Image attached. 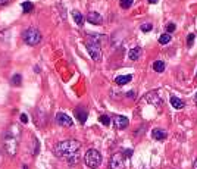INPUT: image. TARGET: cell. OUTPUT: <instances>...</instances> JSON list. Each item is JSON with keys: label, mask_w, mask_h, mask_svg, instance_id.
Wrapping results in <instances>:
<instances>
[{"label": "cell", "mask_w": 197, "mask_h": 169, "mask_svg": "<svg viewBox=\"0 0 197 169\" xmlns=\"http://www.w3.org/2000/svg\"><path fill=\"white\" fill-rule=\"evenodd\" d=\"M79 149H81V144L79 141L77 140H63L59 141L53 152H55V156L59 159H65L69 165H75L78 163L79 160Z\"/></svg>", "instance_id": "1"}, {"label": "cell", "mask_w": 197, "mask_h": 169, "mask_svg": "<svg viewBox=\"0 0 197 169\" xmlns=\"http://www.w3.org/2000/svg\"><path fill=\"white\" fill-rule=\"evenodd\" d=\"M19 138H21V130L18 125H11L6 130L3 135V147L5 152L9 156H15L18 153V146H19Z\"/></svg>", "instance_id": "2"}, {"label": "cell", "mask_w": 197, "mask_h": 169, "mask_svg": "<svg viewBox=\"0 0 197 169\" xmlns=\"http://www.w3.org/2000/svg\"><path fill=\"white\" fill-rule=\"evenodd\" d=\"M84 159H85V165H87L88 168H93V169L99 168L100 163H101V154H100L99 150H96V149L87 150Z\"/></svg>", "instance_id": "3"}, {"label": "cell", "mask_w": 197, "mask_h": 169, "mask_svg": "<svg viewBox=\"0 0 197 169\" xmlns=\"http://www.w3.org/2000/svg\"><path fill=\"white\" fill-rule=\"evenodd\" d=\"M22 38L25 41V44L37 46L41 41V33L37 28H28L22 33Z\"/></svg>", "instance_id": "4"}, {"label": "cell", "mask_w": 197, "mask_h": 169, "mask_svg": "<svg viewBox=\"0 0 197 169\" xmlns=\"http://www.w3.org/2000/svg\"><path fill=\"white\" fill-rule=\"evenodd\" d=\"M125 168V154L124 153H115L110 162H109V169H124Z\"/></svg>", "instance_id": "5"}, {"label": "cell", "mask_w": 197, "mask_h": 169, "mask_svg": "<svg viewBox=\"0 0 197 169\" xmlns=\"http://www.w3.org/2000/svg\"><path fill=\"white\" fill-rule=\"evenodd\" d=\"M87 51H88V55L91 56L93 60H96V62H100L101 60V49L99 44L88 41L87 43Z\"/></svg>", "instance_id": "6"}, {"label": "cell", "mask_w": 197, "mask_h": 169, "mask_svg": "<svg viewBox=\"0 0 197 169\" xmlns=\"http://www.w3.org/2000/svg\"><path fill=\"white\" fill-rule=\"evenodd\" d=\"M144 100L149 101V103H152V105H154L156 107H162V99H160V96L158 94V91H150V93H147L146 96H144Z\"/></svg>", "instance_id": "7"}, {"label": "cell", "mask_w": 197, "mask_h": 169, "mask_svg": "<svg viewBox=\"0 0 197 169\" xmlns=\"http://www.w3.org/2000/svg\"><path fill=\"white\" fill-rule=\"evenodd\" d=\"M56 122L60 127H65V128H69V127H72V118H69L66 113H62V112H59L56 115Z\"/></svg>", "instance_id": "8"}, {"label": "cell", "mask_w": 197, "mask_h": 169, "mask_svg": "<svg viewBox=\"0 0 197 169\" xmlns=\"http://www.w3.org/2000/svg\"><path fill=\"white\" fill-rule=\"evenodd\" d=\"M113 124H115V128L116 130H125L128 125H130V121L127 116H122V115H118L113 118Z\"/></svg>", "instance_id": "9"}, {"label": "cell", "mask_w": 197, "mask_h": 169, "mask_svg": "<svg viewBox=\"0 0 197 169\" xmlns=\"http://www.w3.org/2000/svg\"><path fill=\"white\" fill-rule=\"evenodd\" d=\"M87 21L90 24H94V25H101L103 22V18L99 12H88V15H87Z\"/></svg>", "instance_id": "10"}, {"label": "cell", "mask_w": 197, "mask_h": 169, "mask_svg": "<svg viewBox=\"0 0 197 169\" xmlns=\"http://www.w3.org/2000/svg\"><path fill=\"white\" fill-rule=\"evenodd\" d=\"M152 137L154 138V140L162 141V140H166V138H168V134H166V131H165V130L154 128V130H152Z\"/></svg>", "instance_id": "11"}, {"label": "cell", "mask_w": 197, "mask_h": 169, "mask_svg": "<svg viewBox=\"0 0 197 169\" xmlns=\"http://www.w3.org/2000/svg\"><path fill=\"white\" fill-rule=\"evenodd\" d=\"M75 116L78 118V121L81 124H84L85 121H87V110H85L83 106H78L75 109Z\"/></svg>", "instance_id": "12"}, {"label": "cell", "mask_w": 197, "mask_h": 169, "mask_svg": "<svg viewBox=\"0 0 197 169\" xmlns=\"http://www.w3.org/2000/svg\"><path fill=\"white\" fill-rule=\"evenodd\" d=\"M140 56H141V47H138V46H137V47H132L130 50V53H128V59H130V60H137Z\"/></svg>", "instance_id": "13"}, {"label": "cell", "mask_w": 197, "mask_h": 169, "mask_svg": "<svg viewBox=\"0 0 197 169\" xmlns=\"http://www.w3.org/2000/svg\"><path fill=\"white\" fill-rule=\"evenodd\" d=\"M131 79H132V75H121V77L115 78V82L118 85H125L128 82H131Z\"/></svg>", "instance_id": "14"}, {"label": "cell", "mask_w": 197, "mask_h": 169, "mask_svg": "<svg viewBox=\"0 0 197 169\" xmlns=\"http://www.w3.org/2000/svg\"><path fill=\"white\" fill-rule=\"evenodd\" d=\"M171 105H172L174 109H182V107L186 106V105H184V101L181 100V99H178V97H175V96L171 97Z\"/></svg>", "instance_id": "15"}, {"label": "cell", "mask_w": 197, "mask_h": 169, "mask_svg": "<svg viewBox=\"0 0 197 169\" xmlns=\"http://www.w3.org/2000/svg\"><path fill=\"white\" fill-rule=\"evenodd\" d=\"M72 16H74V21H75V24H77V25H79V27H83V24H84V18H83V15H81V12L74 11L72 12Z\"/></svg>", "instance_id": "16"}, {"label": "cell", "mask_w": 197, "mask_h": 169, "mask_svg": "<svg viewBox=\"0 0 197 169\" xmlns=\"http://www.w3.org/2000/svg\"><path fill=\"white\" fill-rule=\"evenodd\" d=\"M153 69L156 71V72H163L165 71V63L162 60H156V62L153 63Z\"/></svg>", "instance_id": "17"}, {"label": "cell", "mask_w": 197, "mask_h": 169, "mask_svg": "<svg viewBox=\"0 0 197 169\" xmlns=\"http://www.w3.org/2000/svg\"><path fill=\"white\" fill-rule=\"evenodd\" d=\"M22 9L25 13H29V12L34 11V5L31 3V2H24L22 3Z\"/></svg>", "instance_id": "18"}, {"label": "cell", "mask_w": 197, "mask_h": 169, "mask_svg": "<svg viewBox=\"0 0 197 169\" xmlns=\"http://www.w3.org/2000/svg\"><path fill=\"white\" fill-rule=\"evenodd\" d=\"M169 41H171V35H169V33L162 34V35L159 37V43H160V44H168Z\"/></svg>", "instance_id": "19"}, {"label": "cell", "mask_w": 197, "mask_h": 169, "mask_svg": "<svg viewBox=\"0 0 197 169\" xmlns=\"http://www.w3.org/2000/svg\"><path fill=\"white\" fill-rule=\"evenodd\" d=\"M12 84L13 85H21L22 84V77H21L19 73H15V75L12 77Z\"/></svg>", "instance_id": "20"}, {"label": "cell", "mask_w": 197, "mask_h": 169, "mask_svg": "<svg viewBox=\"0 0 197 169\" xmlns=\"http://www.w3.org/2000/svg\"><path fill=\"white\" fill-rule=\"evenodd\" d=\"M132 3H134V0H121V7L122 9H128V7L132 6Z\"/></svg>", "instance_id": "21"}, {"label": "cell", "mask_w": 197, "mask_h": 169, "mask_svg": "<svg viewBox=\"0 0 197 169\" xmlns=\"http://www.w3.org/2000/svg\"><path fill=\"white\" fill-rule=\"evenodd\" d=\"M99 119H100V122L103 125H106V127H107V125H110V118H109L107 115H101Z\"/></svg>", "instance_id": "22"}, {"label": "cell", "mask_w": 197, "mask_h": 169, "mask_svg": "<svg viewBox=\"0 0 197 169\" xmlns=\"http://www.w3.org/2000/svg\"><path fill=\"white\" fill-rule=\"evenodd\" d=\"M153 29V25L152 24H143V25H141V31H143V33H149V31H152Z\"/></svg>", "instance_id": "23"}, {"label": "cell", "mask_w": 197, "mask_h": 169, "mask_svg": "<svg viewBox=\"0 0 197 169\" xmlns=\"http://www.w3.org/2000/svg\"><path fill=\"white\" fill-rule=\"evenodd\" d=\"M175 29H177V25H175L174 22H169L168 25H166V31H168V33H174Z\"/></svg>", "instance_id": "24"}, {"label": "cell", "mask_w": 197, "mask_h": 169, "mask_svg": "<svg viewBox=\"0 0 197 169\" xmlns=\"http://www.w3.org/2000/svg\"><path fill=\"white\" fill-rule=\"evenodd\" d=\"M193 43H194V34H188V37H187V46L191 47Z\"/></svg>", "instance_id": "25"}, {"label": "cell", "mask_w": 197, "mask_h": 169, "mask_svg": "<svg viewBox=\"0 0 197 169\" xmlns=\"http://www.w3.org/2000/svg\"><path fill=\"white\" fill-rule=\"evenodd\" d=\"M21 122H22V124H27V122H28V116H27L25 113L21 115Z\"/></svg>", "instance_id": "26"}, {"label": "cell", "mask_w": 197, "mask_h": 169, "mask_svg": "<svg viewBox=\"0 0 197 169\" xmlns=\"http://www.w3.org/2000/svg\"><path fill=\"white\" fill-rule=\"evenodd\" d=\"M124 154L127 156V158H131V156H132V150L128 149V150H125V152H124Z\"/></svg>", "instance_id": "27"}, {"label": "cell", "mask_w": 197, "mask_h": 169, "mask_svg": "<svg viewBox=\"0 0 197 169\" xmlns=\"http://www.w3.org/2000/svg\"><path fill=\"white\" fill-rule=\"evenodd\" d=\"M127 97L128 99H135V93L134 91H130V93H127Z\"/></svg>", "instance_id": "28"}, {"label": "cell", "mask_w": 197, "mask_h": 169, "mask_svg": "<svg viewBox=\"0 0 197 169\" xmlns=\"http://www.w3.org/2000/svg\"><path fill=\"white\" fill-rule=\"evenodd\" d=\"M11 0H0V6H5V5H7Z\"/></svg>", "instance_id": "29"}, {"label": "cell", "mask_w": 197, "mask_h": 169, "mask_svg": "<svg viewBox=\"0 0 197 169\" xmlns=\"http://www.w3.org/2000/svg\"><path fill=\"white\" fill-rule=\"evenodd\" d=\"M3 163V153H2V150H0V165Z\"/></svg>", "instance_id": "30"}, {"label": "cell", "mask_w": 197, "mask_h": 169, "mask_svg": "<svg viewBox=\"0 0 197 169\" xmlns=\"http://www.w3.org/2000/svg\"><path fill=\"white\" fill-rule=\"evenodd\" d=\"M193 169H197V159L194 160V163H193Z\"/></svg>", "instance_id": "31"}, {"label": "cell", "mask_w": 197, "mask_h": 169, "mask_svg": "<svg viewBox=\"0 0 197 169\" xmlns=\"http://www.w3.org/2000/svg\"><path fill=\"white\" fill-rule=\"evenodd\" d=\"M149 3H152V5H154V3H158V0H149Z\"/></svg>", "instance_id": "32"}, {"label": "cell", "mask_w": 197, "mask_h": 169, "mask_svg": "<svg viewBox=\"0 0 197 169\" xmlns=\"http://www.w3.org/2000/svg\"><path fill=\"white\" fill-rule=\"evenodd\" d=\"M22 169H28V166H27V165H24V166H22Z\"/></svg>", "instance_id": "33"}, {"label": "cell", "mask_w": 197, "mask_h": 169, "mask_svg": "<svg viewBox=\"0 0 197 169\" xmlns=\"http://www.w3.org/2000/svg\"><path fill=\"white\" fill-rule=\"evenodd\" d=\"M194 100H196V103H197V93H196V97H194Z\"/></svg>", "instance_id": "34"}]
</instances>
